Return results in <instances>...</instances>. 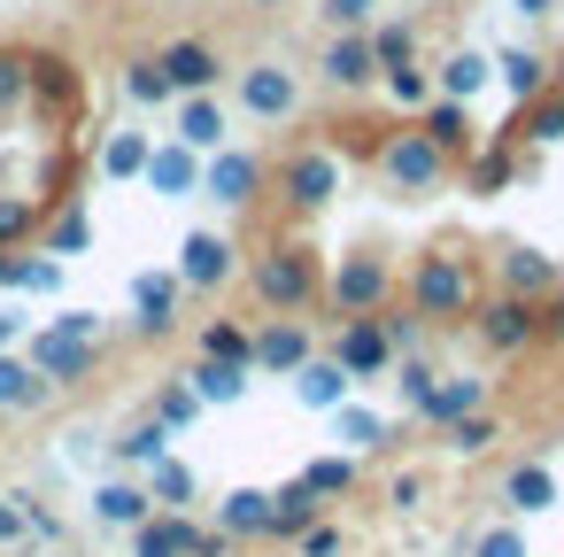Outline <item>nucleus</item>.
<instances>
[{
  "mask_svg": "<svg viewBox=\"0 0 564 557\" xmlns=\"http://www.w3.org/2000/svg\"><path fill=\"white\" fill-rule=\"evenodd\" d=\"M487 86V55H448V71H441V94L448 101H471Z\"/></svg>",
  "mask_w": 564,
  "mask_h": 557,
  "instance_id": "f704fd0d",
  "label": "nucleus"
},
{
  "mask_svg": "<svg viewBox=\"0 0 564 557\" xmlns=\"http://www.w3.org/2000/svg\"><path fill=\"white\" fill-rule=\"evenodd\" d=\"M479 341L487 349H525V341H541V310L525 294H487L479 302Z\"/></svg>",
  "mask_w": 564,
  "mask_h": 557,
  "instance_id": "0eeeda50",
  "label": "nucleus"
},
{
  "mask_svg": "<svg viewBox=\"0 0 564 557\" xmlns=\"http://www.w3.org/2000/svg\"><path fill=\"white\" fill-rule=\"evenodd\" d=\"M55 395V379L32 364V356H17V349H0V410H40Z\"/></svg>",
  "mask_w": 564,
  "mask_h": 557,
  "instance_id": "9d476101",
  "label": "nucleus"
},
{
  "mask_svg": "<svg viewBox=\"0 0 564 557\" xmlns=\"http://www.w3.org/2000/svg\"><path fill=\"white\" fill-rule=\"evenodd\" d=\"M55 557H63V549H55Z\"/></svg>",
  "mask_w": 564,
  "mask_h": 557,
  "instance_id": "0e129e2a",
  "label": "nucleus"
},
{
  "mask_svg": "<svg viewBox=\"0 0 564 557\" xmlns=\"http://www.w3.org/2000/svg\"><path fill=\"white\" fill-rule=\"evenodd\" d=\"M178 279H186V287H225V279H232V248H225L217 233H186V240H178Z\"/></svg>",
  "mask_w": 564,
  "mask_h": 557,
  "instance_id": "9b49d317",
  "label": "nucleus"
},
{
  "mask_svg": "<svg viewBox=\"0 0 564 557\" xmlns=\"http://www.w3.org/2000/svg\"><path fill=\"white\" fill-rule=\"evenodd\" d=\"M471 410H487V379H448V387L425 395V418H433V426H456V418H471Z\"/></svg>",
  "mask_w": 564,
  "mask_h": 557,
  "instance_id": "b1692460",
  "label": "nucleus"
},
{
  "mask_svg": "<svg viewBox=\"0 0 564 557\" xmlns=\"http://www.w3.org/2000/svg\"><path fill=\"white\" fill-rule=\"evenodd\" d=\"M333 364H340L348 379H379V372L394 364L387 325H379V318H340V333H333Z\"/></svg>",
  "mask_w": 564,
  "mask_h": 557,
  "instance_id": "423d86ee",
  "label": "nucleus"
},
{
  "mask_svg": "<svg viewBox=\"0 0 564 557\" xmlns=\"http://www.w3.org/2000/svg\"><path fill=\"white\" fill-rule=\"evenodd\" d=\"M248 379H256L248 364H225V356H202V349H194V372H186V387H194L202 403H240V395H248Z\"/></svg>",
  "mask_w": 564,
  "mask_h": 557,
  "instance_id": "f8f14e48",
  "label": "nucleus"
},
{
  "mask_svg": "<svg viewBox=\"0 0 564 557\" xmlns=\"http://www.w3.org/2000/svg\"><path fill=\"white\" fill-rule=\"evenodd\" d=\"M310 518H317V488H310V480L271 488V534H302Z\"/></svg>",
  "mask_w": 564,
  "mask_h": 557,
  "instance_id": "393cba45",
  "label": "nucleus"
},
{
  "mask_svg": "<svg viewBox=\"0 0 564 557\" xmlns=\"http://www.w3.org/2000/svg\"><path fill=\"white\" fill-rule=\"evenodd\" d=\"M471 557H525V534H518V526H487Z\"/></svg>",
  "mask_w": 564,
  "mask_h": 557,
  "instance_id": "09e8293b",
  "label": "nucleus"
},
{
  "mask_svg": "<svg viewBox=\"0 0 564 557\" xmlns=\"http://www.w3.org/2000/svg\"><path fill=\"white\" fill-rule=\"evenodd\" d=\"M32 364H40L55 387H70V379H86V372H94V341H78V333L47 325V333L32 341Z\"/></svg>",
  "mask_w": 564,
  "mask_h": 557,
  "instance_id": "1a4fd4ad",
  "label": "nucleus"
},
{
  "mask_svg": "<svg viewBox=\"0 0 564 557\" xmlns=\"http://www.w3.org/2000/svg\"><path fill=\"white\" fill-rule=\"evenodd\" d=\"M148 156H155V148H148L140 132H117L109 156H101V171H109V179H148Z\"/></svg>",
  "mask_w": 564,
  "mask_h": 557,
  "instance_id": "2f4dec72",
  "label": "nucleus"
},
{
  "mask_svg": "<svg viewBox=\"0 0 564 557\" xmlns=\"http://www.w3.org/2000/svg\"><path fill=\"white\" fill-rule=\"evenodd\" d=\"M279 186H286V202H294V210H325V202H333V186H340V171H333V156L302 148V156L279 171Z\"/></svg>",
  "mask_w": 564,
  "mask_h": 557,
  "instance_id": "6e6552de",
  "label": "nucleus"
},
{
  "mask_svg": "<svg viewBox=\"0 0 564 557\" xmlns=\"http://www.w3.org/2000/svg\"><path fill=\"white\" fill-rule=\"evenodd\" d=\"M518 140H533V148H556V140H564V86H541V94L525 101Z\"/></svg>",
  "mask_w": 564,
  "mask_h": 557,
  "instance_id": "412c9836",
  "label": "nucleus"
},
{
  "mask_svg": "<svg viewBox=\"0 0 564 557\" xmlns=\"http://www.w3.org/2000/svg\"><path fill=\"white\" fill-rule=\"evenodd\" d=\"M171 294H178V287H171L163 271H140V279H132V302H140V333H171Z\"/></svg>",
  "mask_w": 564,
  "mask_h": 557,
  "instance_id": "bb28decb",
  "label": "nucleus"
},
{
  "mask_svg": "<svg viewBox=\"0 0 564 557\" xmlns=\"http://www.w3.org/2000/svg\"><path fill=\"white\" fill-rule=\"evenodd\" d=\"M387 325V341H394V356L402 349H417V333H425V310H394V318H379Z\"/></svg>",
  "mask_w": 564,
  "mask_h": 557,
  "instance_id": "de8ad7c7",
  "label": "nucleus"
},
{
  "mask_svg": "<svg viewBox=\"0 0 564 557\" xmlns=\"http://www.w3.org/2000/svg\"><path fill=\"white\" fill-rule=\"evenodd\" d=\"M510 9H518V17H549V9H556V0H510Z\"/></svg>",
  "mask_w": 564,
  "mask_h": 557,
  "instance_id": "052dcab7",
  "label": "nucleus"
},
{
  "mask_svg": "<svg viewBox=\"0 0 564 557\" xmlns=\"http://www.w3.org/2000/svg\"><path fill=\"white\" fill-rule=\"evenodd\" d=\"M502 503L525 511V518L549 511V503H556V472H549V464H510V472H502Z\"/></svg>",
  "mask_w": 564,
  "mask_h": 557,
  "instance_id": "dca6fc26",
  "label": "nucleus"
},
{
  "mask_svg": "<svg viewBox=\"0 0 564 557\" xmlns=\"http://www.w3.org/2000/svg\"><path fill=\"white\" fill-rule=\"evenodd\" d=\"M371 9H379V0H325V24H333V32H364Z\"/></svg>",
  "mask_w": 564,
  "mask_h": 557,
  "instance_id": "49530a36",
  "label": "nucleus"
},
{
  "mask_svg": "<svg viewBox=\"0 0 564 557\" xmlns=\"http://www.w3.org/2000/svg\"><path fill=\"white\" fill-rule=\"evenodd\" d=\"M387 287H394V279H387L379 256H348V264L325 279V294H333L340 318H379V310H387Z\"/></svg>",
  "mask_w": 564,
  "mask_h": 557,
  "instance_id": "39448f33",
  "label": "nucleus"
},
{
  "mask_svg": "<svg viewBox=\"0 0 564 557\" xmlns=\"http://www.w3.org/2000/svg\"><path fill=\"white\" fill-rule=\"evenodd\" d=\"M310 356H317V333H310L302 318H271V325H256L248 372H263V379H294Z\"/></svg>",
  "mask_w": 564,
  "mask_h": 557,
  "instance_id": "20e7f679",
  "label": "nucleus"
},
{
  "mask_svg": "<svg viewBox=\"0 0 564 557\" xmlns=\"http://www.w3.org/2000/svg\"><path fill=\"white\" fill-rule=\"evenodd\" d=\"M333 433H340V449H348V457H356V449H379V441H387V426H379L371 410H348V403L333 410Z\"/></svg>",
  "mask_w": 564,
  "mask_h": 557,
  "instance_id": "473e14b6",
  "label": "nucleus"
},
{
  "mask_svg": "<svg viewBox=\"0 0 564 557\" xmlns=\"http://www.w3.org/2000/svg\"><path fill=\"white\" fill-rule=\"evenodd\" d=\"M379 179L402 186V194H433V186L448 179V148H441L425 125H394V132L379 140Z\"/></svg>",
  "mask_w": 564,
  "mask_h": 557,
  "instance_id": "f257e3e1",
  "label": "nucleus"
},
{
  "mask_svg": "<svg viewBox=\"0 0 564 557\" xmlns=\"http://www.w3.org/2000/svg\"><path fill=\"white\" fill-rule=\"evenodd\" d=\"M178 140L202 156V148H225V109L209 101V94H186V109H178Z\"/></svg>",
  "mask_w": 564,
  "mask_h": 557,
  "instance_id": "5701e85b",
  "label": "nucleus"
},
{
  "mask_svg": "<svg viewBox=\"0 0 564 557\" xmlns=\"http://www.w3.org/2000/svg\"><path fill=\"white\" fill-rule=\"evenodd\" d=\"M302 480H310L317 495H348V488H356V457H348V449H340V457H310Z\"/></svg>",
  "mask_w": 564,
  "mask_h": 557,
  "instance_id": "72a5a7b5",
  "label": "nucleus"
},
{
  "mask_svg": "<svg viewBox=\"0 0 564 557\" xmlns=\"http://www.w3.org/2000/svg\"><path fill=\"white\" fill-rule=\"evenodd\" d=\"M86 240H94V217H86V210H63V217L47 225V248H55V256H78Z\"/></svg>",
  "mask_w": 564,
  "mask_h": 557,
  "instance_id": "58836bf2",
  "label": "nucleus"
},
{
  "mask_svg": "<svg viewBox=\"0 0 564 557\" xmlns=\"http://www.w3.org/2000/svg\"><path fill=\"white\" fill-rule=\"evenodd\" d=\"M541 333H564V271H556V287H549V310H541Z\"/></svg>",
  "mask_w": 564,
  "mask_h": 557,
  "instance_id": "6e6d98bb",
  "label": "nucleus"
},
{
  "mask_svg": "<svg viewBox=\"0 0 564 557\" xmlns=\"http://www.w3.org/2000/svg\"><path fill=\"white\" fill-rule=\"evenodd\" d=\"M294 542H302V557H340V526H317V518H310Z\"/></svg>",
  "mask_w": 564,
  "mask_h": 557,
  "instance_id": "8fccbe9b",
  "label": "nucleus"
},
{
  "mask_svg": "<svg viewBox=\"0 0 564 557\" xmlns=\"http://www.w3.org/2000/svg\"><path fill=\"white\" fill-rule=\"evenodd\" d=\"M348 387H356V379H348L333 356H310V364L294 372V403H310V410H340V403H348Z\"/></svg>",
  "mask_w": 564,
  "mask_h": 557,
  "instance_id": "ddd939ff",
  "label": "nucleus"
},
{
  "mask_svg": "<svg viewBox=\"0 0 564 557\" xmlns=\"http://www.w3.org/2000/svg\"><path fill=\"white\" fill-rule=\"evenodd\" d=\"M24 526H32L24 495H0V549H9V542H24Z\"/></svg>",
  "mask_w": 564,
  "mask_h": 557,
  "instance_id": "3c124183",
  "label": "nucleus"
},
{
  "mask_svg": "<svg viewBox=\"0 0 564 557\" xmlns=\"http://www.w3.org/2000/svg\"><path fill=\"white\" fill-rule=\"evenodd\" d=\"M155 418H163V426H194V418H202V395L178 379V387H163V395H155Z\"/></svg>",
  "mask_w": 564,
  "mask_h": 557,
  "instance_id": "79ce46f5",
  "label": "nucleus"
},
{
  "mask_svg": "<svg viewBox=\"0 0 564 557\" xmlns=\"http://www.w3.org/2000/svg\"><path fill=\"white\" fill-rule=\"evenodd\" d=\"M148 186H155V194H186V186H194V148L178 140V148L148 156Z\"/></svg>",
  "mask_w": 564,
  "mask_h": 557,
  "instance_id": "c85d7f7f",
  "label": "nucleus"
},
{
  "mask_svg": "<svg viewBox=\"0 0 564 557\" xmlns=\"http://www.w3.org/2000/svg\"><path fill=\"white\" fill-rule=\"evenodd\" d=\"M441 433H448V449H456V457H479V449L495 441V418H487V410H471V418H456V426H441Z\"/></svg>",
  "mask_w": 564,
  "mask_h": 557,
  "instance_id": "ea45409f",
  "label": "nucleus"
},
{
  "mask_svg": "<svg viewBox=\"0 0 564 557\" xmlns=\"http://www.w3.org/2000/svg\"><path fill=\"white\" fill-rule=\"evenodd\" d=\"M256 333L248 325H202V356H225V364H248Z\"/></svg>",
  "mask_w": 564,
  "mask_h": 557,
  "instance_id": "e433bc0d",
  "label": "nucleus"
},
{
  "mask_svg": "<svg viewBox=\"0 0 564 557\" xmlns=\"http://www.w3.org/2000/svg\"><path fill=\"white\" fill-rule=\"evenodd\" d=\"M325 78H333V86H371V78H379V63H371V40H364V32L333 40V47H325Z\"/></svg>",
  "mask_w": 564,
  "mask_h": 557,
  "instance_id": "a211bd4d",
  "label": "nucleus"
},
{
  "mask_svg": "<svg viewBox=\"0 0 564 557\" xmlns=\"http://www.w3.org/2000/svg\"><path fill=\"white\" fill-rule=\"evenodd\" d=\"M410 47H417V40H410V24L371 32V63H379V71H402V63H410Z\"/></svg>",
  "mask_w": 564,
  "mask_h": 557,
  "instance_id": "a19ab883",
  "label": "nucleus"
},
{
  "mask_svg": "<svg viewBox=\"0 0 564 557\" xmlns=\"http://www.w3.org/2000/svg\"><path fill=\"white\" fill-rule=\"evenodd\" d=\"M117 457H124V464H155V457H171V426H163V418H140V426H124Z\"/></svg>",
  "mask_w": 564,
  "mask_h": 557,
  "instance_id": "c756f323",
  "label": "nucleus"
},
{
  "mask_svg": "<svg viewBox=\"0 0 564 557\" xmlns=\"http://www.w3.org/2000/svg\"><path fill=\"white\" fill-rule=\"evenodd\" d=\"M55 279H63V256H40V264H32V294H47Z\"/></svg>",
  "mask_w": 564,
  "mask_h": 557,
  "instance_id": "13d9d810",
  "label": "nucleus"
},
{
  "mask_svg": "<svg viewBox=\"0 0 564 557\" xmlns=\"http://www.w3.org/2000/svg\"><path fill=\"white\" fill-rule=\"evenodd\" d=\"M17 341H24V318H17V310H0V349H17Z\"/></svg>",
  "mask_w": 564,
  "mask_h": 557,
  "instance_id": "bf43d9fd",
  "label": "nucleus"
},
{
  "mask_svg": "<svg viewBox=\"0 0 564 557\" xmlns=\"http://www.w3.org/2000/svg\"><path fill=\"white\" fill-rule=\"evenodd\" d=\"M163 78H171V94H209V86H217V55H209L202 40H178V47L163 55Z\"/></svg>",
  "mask_w": 564,
  "mask_h": 557,
  "instance_id": "4468645a",
  "label": "nucleus"
},
{
  "mask_svg": "<svg viewBox=\"0 0 564 557\" xmlns=\"http://www.w3.org/2000/svg\"><path fill=\"white\" fill-rule=\"evenodd\" d=\"M256 186H263L256 156H217L209 163V202H256Z\"/></svg>",
  "mask_w": 564,
  "mask_h": 557,
  "instance_id": "6ab92c4d",
  "label": "nucleus"
},
{
  "mask_svg": "<svg viewBox=\"0 0 564 557\" xmlns=\"http://www.w3.org/2000/svg\"><path fill=\"white\" fill-rule=\"evenodd\" d=\"M394 379H402V395H410V403H417V410H425V395H433V372H425V364H402V372H394Z\"/></svg>",
  "mask_w": 564,
  "mask_h": 557,
  "instance_id": "603ef678",
  "label": "nucleus"
},
{
  "mask_svg": "<svg viewBox=\"0 0 564 557\" xmlns=\"http://www.w3.org/2000/svg\"><path fill=\"white\" fill-rule=\"evenodd\" d=\"M556 86H564V63H556Z\"/></svg>",
  "mask_w": 564,
  "mask_h": 557,
  "instance_id": "680f3d73",
  "label": "nucleus"
},
{
  "mask_svg": "<svg viewBox=\"0 0 564 557\" xmlns=\"http://www.w3.org/2000/svg\"><path fill=\"white\" fill-rule=\"evenodd\" d=\"M240 101H248V117H294V78L286 71H248Z\"/></svg>",
  "mask_w": 564,
  "mask_h": 557,
  "instance_id": "4be33fe9",
  "label": "nucleus"
},
{
  "mask_svg": "<svg viewBox=\"0 0 564 557\" xmlns=\"http://www.w3.org/2000/svg\"><path fill=\"white\" fill-rule=\"evenodd\" d=\"M317 294H325V279H317V256H310V248H271V256H256V302H263V310L294 318V310H310Z\"/></svg>",
  "mask_w": 564,
  "mask_h": 557,
  "instance_id": "f03ea898",
  "label": "nucleus"
},
{
  "mask_svg": "<svg viewBox=\"0 0 564 557\" xmlns=\"http://www.w3.org/2000/svg\"><path fill=\"white\" fill-rule=\"evenodd\" d=\"M387 94H394V101H410V109H417V101H433V78H425V71H417V63H402V71H387Z\"/></svg>",
  "mask_w": 564,
  "mask_h": 557,
  "instance_id": "a18cd8bd",
  "label": "nucleus"
},
{
  "mask_svg": "<svg viewBox=\"0 0 564 557\" xmlns=\"http://www.w3.org/2000/svg\"><path fill=\"white\" fill-rule=\"evenodd\" d=\"M132 557H186L178 549V511H155L148 526H132Z\"/></svg>",
  "mask_w": 564,
  "mask_h": 557,
  "instance_id": "7c9ffc66",
  "label": "nucleus"
},
{
  "mask_svg": "<svg viewBox=\"0 0 564 557\" xmlns=\"http://www.w3.org/2000/svg\"><path fill=\"white\" fill-rule=\"evenodd\" d=\"M410 310H425V318H464V310H479L471 264H464V256H425V264L410 271Z\"/></svg>",
  "mask_w": 564,
  "mask_h": 557,
  "instance_id": "7ed1b4c3",
  "label": "nucleus"
},
{
  "mask_svg": "<svg viewBox=\"0 0 564 557\" xmlns=\"http://www.w3.org/2000/svg\"><path fill=\"white\" fill-rule=\"evenodd\" d=\"M502 78H510V94H525V101H533V94H541V55L510 47V55H502Z\"/></svg>",
  "mask_w": 564,
  "mask_h": 557,
  "instance_id": "37998d69",
  "label": "nucleus"
},
{
  "mask_svg": "<svg viewBox=\"0 0 564 557\" xmlns=\"http://www.w3.org/2000/svg\"><path fill=\"white\" fill-rule=\"evenodd\" d=\"M217 526L240 542V534H271V488H232L217 503Z\"/></svg>",
  "mask_w": 564,
  "mask_h": 557,
  "instance_id": "f3484780",
  "label": "nucleus"
},
{
  "mask_svg": "<svg viewBox=\"0 0 564 557\" xmlns=\"http://www.w3.org/2000/svg\"><path fill=\"white\" fill-rule=\"evenodd\" d=\"M556 287V264L541 256V248H510L502 256V294H525V302H541Z\"/></svg>",
  "mask_w": 564,
  "mask_h": 557,
  "instance_id": "2eb2a0df",
  "label": "nucleus"
},
{
  "mask_svg": "<svg viewBox=\"0 0 564 557\" xmlns=\"http://www.w3.org/2000/svg\"><path fill=\"white\" fill-rule=\"evenodd\" d=\"M263 9H271V0H263Z\"/></svg>",
  "mask_w": 564,
  "mask_h": 557,
  "instance_id": "e2e57ef3",
  "label": "nucleus"
},
{
  "mask_svg": "<svg viewBox=\"0 0 564 557\" xmlns=\"http://www.w3.org/2000/svg\"><path fill=\"white\" fill-rule=\"evenodd\" d=\"M178 549H186V557H232V534H225V526H194V518L178 511Z\"/></svg>",
  "mask_w": 564,
  "mask_h": 557,
  "instance_id": "4c0bfd02",
  "label": "nucleus"
},
{
  "mask_svg": "<svg viewBox=\"0 0 564 557\" xmlns=\"http://www.w3.org/2000/svg\"><path fill=\"white\" fill-rule=\"evenodd\" d=\"M94 511H101L109 526H148V518H155V495H148L140 480H109V488L94 495Z\"/></svg>",
  "mask_w": 564,
  "mask_h": 557,
  "instance_id": "aec40b11",
  "label": "nucleus"
},
{
  "mask_svg": "<svg viewBox=\"0 0 564 557\" xmlns=\"http://www.w3.org/2000/svg\"><path fill=\"white\" fill-rule=\"evenodd\" d=\"M17 233H32V210L24 202H0V240H17Z\"/></svg>",
  "mask_w": 564,
  "mask_h": 557,
  "instance_id": "5fc2aeb1",
  "label": "nucleus"
},
{
  "mask_svg": "<svg viewBox=\"0 0 564 557\" xmlns=\"http://www.w3.org/2000/svg\"><path fill=\"white\" fill-rule=\"evenodd\" d=\"M510 171H518V163H510V132H502V140H487V148H479L471 186H479V194H495V186H510Z\"/></svg>",
  "mask_w": 564,
  "mask_h": 557,
  "instance_id": "c9c22d12",
  "label": "nucleus"
},
{
  "mask_svg": "<svg viewBox=\"0 0 564 557\" xmlns=\"http://www.w3.org/2000/svg\"><path fill=\"white\" fill-rule=\"evenodd\" d=\"M425 132L448 148V156H464L471 148V117H464V101H448V94H433L425 101Z\"/></svg>",
  "mask_w": 564,
  "mask_h": 557,
  "instance_id": "a878e982",
  "label": "nucleus"
},
{
  "mask_svg": "<svg viewBox=\"0 0 564 557\" xmlns=\"http://www.w3.org/2000/svg\"><path fill=\"white\" fill-rule=\"evenodd\" d=\"M148 495H155V511H163V503H171V511H178V503H194V464L155 457V464H148Z\"/></svg>",
  "mask_w": 564,
  "mask_h": 557,
  "instance_id": "cd10ccee",
  "label": "nucleus"
},
{
  "mask_svg": "<svg viewBox=\"0 0 564 557\" xmlns=\"http://www.w3.org/2000/svg\"><path fill=\"white\" fill-rule=\"evenodd\" d=\"M55 325H63V333H78V341H101V318H94V310H63Z\"/></svg>",
  "mask_w": 564,
  "mask_h": 557,
  "instance_id": "864d4df0",
  "label": "nucleus"
},
{
  "mask_svg": "<svg viewBox=\"0 0 564 557\" xmlns=\"http://www.w3.org/2000/svg\"><path fill=\"white\" fill-rule=\"evenodd\" d=\"M124 94H132V101H163V94H171L163 63H132V71H124Z\"/></svg>",
  "mask_w": 564,
  "mask_h": 557,
  "instance_id": "c03bdc74",
  "label": "nucleus"
},
{
  "mask_svg": "<svg viewBox=\"0 0 564 557\" xmlns=\"http://www.w3.org/2000/svg\"><path fill=\"white\" fill-rule=\"evenodd\" d=\"M0 287H9V294L32 287V264H24V256H0Z\"/></svg>",
  "mask_w": 564,
  "mask_h": 557,
  "instance_id": "4d7b16f0",
  "label": "nucleus"
}]
</instances>
